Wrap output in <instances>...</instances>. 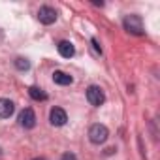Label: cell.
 I'll use <instances>...</instances> for the list:
<instances>
[{
    "instance_id": "1",
    "label": "cell",
    "mask_w": 160,
    "mask_h": 160,
    "mask_svg": "<svg viewBox=\"0 0 160 160\" xmlns=\"http://www.w3.org/2000/svg\"><path fill=\"white\" fill-rule=\"evenodd\" d=\"M122 25H124V30H128L130 34H136V36H143L145 34L143 21H141L139 15H126Z\"/></svg>"
},
{
    "instance_id": "2",
    "label": "cell",
    "mask_w": 160,
    "mask_h": 160,
    "mask_svg": "<svg viewBox=\"0 0 160 160\" xmlns=\"http://www.w3.org/2000/svg\"><path fill=\"white\" fill-rule=\"evenodd\" d=\"M108 138H109V130H108V126H106V124L96 122V124H92V126L89 128V139H91L94 145L104 143Z\"/></svg>"
},
{
    "instance_id": "3",
    "label": "cell",
    "mask_w": 160,
    "mask_h": 160,
    "mask_svg": "<svg viewBox=\"0 0 160 160\" xmlns=\"http://www.w3.org/2000/svg\"><path fill=\"white\" fill-rule=\"evenodd\" d=\"M87 100H89L91 106L100 108V106L106 102V94H104V91H102L98 85H91V87L87 89Z\"/></svg>"
},
{
    "instance_id": "4",
    "label": "cell",
    "mask_w": 160,
    "mask_h": 160,
    "mask_svg": "<svg viewBox=\"0 0 160 160\" xmlns=\"http://www.w3.org/2000/svg\"><path fill=\"white\" fill-rule=\"evenodd\" d=\"M38 19H40L42 25H53V23L57 21V12H55V8H51V6H42V8L38 10Z\"/></svg>"
},
{
    "instance_id": "5",
    "label": "cell",
    "mask_w": 160,
    "mask_h": 160,
    "mask_svg": "<svg viewBox=\"0 0 160 160\" xmlns=\"http://www.w3.org/2000/svg\"><path fill=\"white\" fill-rule=\"evenodd\" d=\"M19 124H21L23 128H27V130L34 128V126H36V113H34L30 108H25V109L19 113Z\"/></svg>"
},
{
    "instance_id": "6",
    "label": "cell",
    "mask_w": 160,
    "mask_h": 160,
    "mask_svg": "<svg viewBox=\"0 0 160 160\" xmlns=\"http://www.w3.org/2000/svg\"><path fill=\"white\" fill-rule=\"evenodd\" d=\"M66 121H68V115H66V111L62 108H53L49 111V122L53 126H64Z\"/></svg>"
},
{
    "instance_id": "7",
    "label": "cell",
    "mask_w": 160,
    "mask_h": 160,
    "mask_svg": "<svg viewBox=\"0 0 160 160\" xmlns=\"http://www.w3.org/2000/svg\"><path fill=\"white\" fill-rule=\"evenodd\" d=\"M15 111V104L8 98H0V119H10Z\"/></svg>"
},
{
    "instance_id": "8",
    "label": "cell",
    "mask_w": 160,
    "mask_h": 160,
    "mask_svg": "<svg viewBox=\"0 0 160 160\" xmlns=\"http://www.w3.org/2000/svg\"><path fill=\"white\" fill-rule=\"evenodd\" d=\"M57 49H58V55H60L62 58H72V57L75 55V47H73V45H72V42H68V40L58 42Z\"/></svg>"
},
{
    "instance_id": "9",
    "label": "cell",
    "mask_w": 160,
    "mask_h": 160,
    "mask_svg": "<svg viewBox=\"0 0 160 160\" xmlns=\"http://www.w3.org/2000/svg\"><path fill=\"white\" fill-rule=\"evenodd\" d=\"M53 81H55L57 85H62V87H66V85H72V83H73V77H72V75H68L66 72L55 70V72H53Z\"/></svg>"
},
{
    "instance_id": "10",
    "label": "cell",
    "mask_w": 160,
    "mask_h": 160,
    "mask_svg": "<svg viewBox=\"0 0 160 160\" xmlns=\"http://www.w3.org/2000/svg\"><path fill=\"white\" fill-rule=\"evenodd\" d=\"M28 96H30L32 100H36V102H45V100H47V94H45L43 89H40V87H28Z\"/></svg>"
},
{
    "instance_id": "11",
    "label": "cell",
    "mask_w": 160,
    "mask_h": 160,
    "mask_svg": "<svg viewBox=\"0 0 160 160\" xmlns=\"http://www.w3.org/2000/svg\"><path fill=\"white\" fill-rule=\"evenodd\" d=\"M15 68H17V70H21V72H27V70L30 68V62H28L27 58L19 57V58H15Z\"/></svg>"
},
{
    "instance_id": "12",
    "label": "cell",
    "mask_w": 160,
    "mask_h": 160,
    "mask_svg": "<svg viewBox=\"0 0 160 160\" xmlns=\"http://www.w3.org/2000/svg\"><path fill=\"white\" fill-rule=\"evenodd\" d=\"M60 160H77V156H75L73 152H64V154L60 156Z\"/></svg>"
},
{
    "instance_id": "13",
    "label": "cell",
    "mask_w": 160,
    "mask_h": 160,
    "mask_svg": "<svg viewBox=\"0 0 160 160\" xmlns=\"http://www.w3.org/2000/svg\"><path fill=\"white\" fill-rule=\"evenodd\" d=\"M92 45H94V49H96L98 53H102V49H100V45H98V42H96L94 38H92Z\"/></svg>"
},
{
    "instance_id": "14",
    "label": "cell",
    "mask_w": 160,
    "mask_h": 160,
    "mask_svg": "<svg viewBox=\"0 0 160 160\" xmlns=\"http://www.w3.org/2000/svg\"><path fill=\"white\" fill-rule=\"evenodd\" d=\"M32 160H45L43 156H36V158H32Z\"/></svg>"
}]
</instances>
